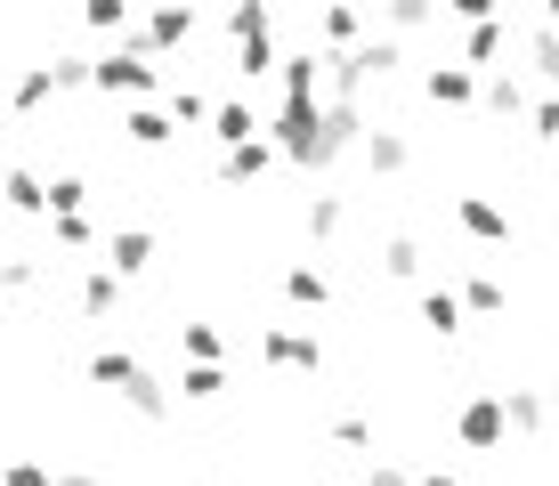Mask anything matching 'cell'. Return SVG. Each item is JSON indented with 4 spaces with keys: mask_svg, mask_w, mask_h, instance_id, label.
<instances>
[{
    "mask_svg": "<svg viewBox=\"0 0 559 486\" xmlns=\"http://www.w3.org/2000/svg\"><path fill=\"white\" fill-rule=\"evenodd\" d=\"M260 130H267V146H276L284 163H300V170H324V163H333V146H324V97H284Z\"/></svg>",
    "mask_w": 559,
    "mask_h": 486,
    "instance_id": "obj_1",
    "label": "cell"
},
{
    "mask_svg": "<svg viewBox=\"0 0 559 486\" xmlns=\"http://www.w3.org/2000/svg\"><path fill=\"white\" fill-rule=\"evenodd\" d=\"M90 90L130 97V106H154V97H163V66H146L139 49H106V57H90Z\"/></svg>",
    "mask_w": 559,
    "mask_h": 486,
    "instance_id": "obj_2",
    "label": "cell"
},
{
    "mask_svg": "<svg viewBox=\"0 0 559 486\" xmlns=\"http://www.w3.org/2000/svg\"><path fill=\"white\" fill-rule=\"evenodd\" d=\"M227 33H236V73H243V82L276 66V9L243 0V9H227Z\"/></svg>",
    "mask_w": 559,
    "mask_h": 486,
    "instance_id": "obj_3",
    "label": "cell"
},
{
    "mask_svg": "<svg viewBox=\"0 0 559 486\" xmlns=\"http://www.w3.org/2000/svg\"><path fill=\"white\" fill-rule=\"evenodd\" d=\"M503 389H471V398L454 405V446L462 454H495V446H503Z\"/></svg>",
    "mask_w": 559,
    "mask_h": 486,
    "instance_id": "obj_4",
    "label": "cell"
},
{
    "mask_svg": "<svg viewBox=\"0 0 559 486\" xmlns=\"http://www.w3.org/2000/svg\"><path fill=\"white\" fill-rule=\"evenodd\" d=\"M195 25H203L195 9H154L146 25H130V42H122V49H139L146 66H154V57H170V49H187V42H195Z\"/></svg>",
    "mask_w": 559,
    "mask_h": 486,
    "instance_id": "obj_5",
    "label": "cell"
},
{
    "mask_svg": "<svg viewBox=\"0 0 559 486\" xmlns=\"http://www.w3.org/2000/svg\"><path fill=\"white\" fill-rule=\"evenodd\" d=\"M260 357L284 365V374H317V365H324V341L300 333V324H267V333H260Z\"/></svg>",
    "mask_w": 559,
    "mask_h": 486,
    "instance_id": "obj_6",
    "label": "cell"
},
{
    "mask_svg": "<svg viewBox=\"0 0 559 486\" xmlns=\"http://www.w3.org/2000/svg\"><path fill=\"white\" fill-rule=\"evenodd\" d=\"M211 139H219V154H236V146H252L260 139V106L252 97H219V106H211Z\"/></svg>",
    "mask_w": 559,
    "mask_h": 486,
    "instance_id": "obj_7",
    "label": "cell"
},
{
    "mask_svg": "<svg viewBox=\"0 0 559 486\" xmlns=\"http://www.w3.org/2000/svg\"><path fill=\"white\" fill-rule=\"evenodd\" d=\"M276 73H284V97H317V90H324V73H333V57H324L317 42H300V49H284V57H276Z\"/></svg>",
    "mask_w": 559,
    "mask_h": 486,
    "instance_id": "obj_8",
    "label": "cell"
},
{
    "mask_svg": "<svg viewBox=\"0 0 559 486\" xmlns=\"http://www.w3.org/2000/svg\"><path fill=\"white\" fill-rule=\"evenodd\" d=\"M454 220H462V236H478V244H511V211L495 203V194H462Z\"/></svg>",
    "mask_w": 559,
    "mask_h": 486,
    "instance_id": "obj_9",
    "label": "cell"
},
{
    "mask_svg": "<svg viewBox=\"0 0 559 486\" xmlns=\"http://www.w3.org/2000/svg\"><path fill=\"white\" fill-rule=\"evenodd\" d=\"M495 57H511V25H503V16H487V25L462 33V57H454V66H462V73L487 66V73H495Z\"/></svg>",
    "mask_w": 559,
    "mask_h": 486,
    "instance_id": "obj_10",
    "label": "cell"
},
{
    "mask_svg": "<svg viewBox=\"0 0 559 486\" xmlns=\"http://www.w3.org/2000/svg\"><path fill=\"white\" fill-rule=\"evenodd\" d=\"M106 268H114V276H146V268H154V227H114V244H106Z\"/></svg>",
    "mask_w": 559,
    "mask_h": 486,
    "instance_id": "obj_11",
    "label": "cell"
},
{
    "mask_svg": "<svg viewBox=\"0 0 559 486\" xmlns=\"http://www.w3.org/2000/svg\"><path fill=\"white\" fill-rule=\"evenodd\" d=\"M357 154H365V170H381V179H397V170L414 163L406 130H390V122H381V130H365V139H357Z\"/></svg>",
    "mask_w": 559,
    "mask_h": 486,
    "instance_id": "obj_12",
    "label": "cell"
},
{
    "mask_svg": "<svg viewBox=\"0 0 559 486\" xmlns=\"http://www.w3.org/2000/svg\"><path fill=\"white\" fill-rule=\"evenodd\" d=\"M0 203H9L16 220H49V179L41 170H9V179H0Z\"/></svg>",
    "mask_w": 559,
    "mask_h": 486,
    "instance_id": "obj_13",
    "label": "cell"
},
{
    "mask_svg": "<svg viewBox=\"0 0 559 486\" xmlns=\"http://www.w3.org/2000/svg\"><path fill=\"white\" fill-rule=\"evenodd\" d=\"M421 97H430V106H478V73L430 66V73H421Z\"/></svg>",
    "mask_w": 559,
    "mask_h": 486,
    "instance_id": "obj_14",
    "label": "cell"
},
{
    "mask_svg": "<svg viewBox=\"0 0 559 486\" xmlns=\"http://www.w3.org/2000/svg\"><path fill=\"white\" fill-rule=\"evenodd\" d=\"M139 374H146V365L130 357V348H114V341H106V348H90V381H98V389H114V398H122V389L139 381Z\"/></svg>",
    "mask_w": 559,
    "mask_h": 486,
    "instance_id": "obj_15",
    "label": "cell"
},
{
    "mask_svg": "<svg viewBox=\"0 0 559 486\" xmlns=\"http://www.w3.org/2000/svg\"><path fill=\"white\" fill-rule=\"evenodd\" d=\"M114 308H122V276H114V268L98 260V268L82 276V317H90V324H106Z\"/></svg>",
    "mask_w": 559,
    "mask_h": 486,
    "instance_id": "obj_16",
    "label": "cell"
},
{
    "mask_svg": "<svg viewBox=\"0 0 559 486\" xmlns=\"http://www.w3.org/2000/svg\"><path fill=\"white\" fill-rule=\"evenodd\" d=\"M267 170H276V146H267V139L236 146V154H219V179H227V187H243V179H267Z\"/></svg>",
    "mask_w": 559,
    "mask_h": 486,
    "instance_id": "obj_17",
    "label": "cell"
},
{
    "mask_svg": "<svg viewBox=\"0 0 559 486\" xmlns=\"http://www.w3.org/2000/svg\"><path fill=\"white\" fill-rule=\"evenodd\" d=\"M478 106H487V114H503V122H511V114H527V82H519V73H503V66H495L487 82H478Z\"/></svg>",
    "mask_w": 559,
    "mask_h": 486,
    "instance_id": "obj_18",
    "label": "cell"
},
{
    "mask_svg": "<svg viewBox=\"0 0 559 486\" xmlns=\"http://www.w3.org/2000/svg\"><path fill=\"white\" fill-rule=\"evenodd\" d=\"M503 422H511V430H544V422H551V398H535V389H503Z\"/></svg>",
    "mask_w": 559,
    "mask_h": 486,
    "instance_id": "obj_19",
    "label": "cell"
},
{
    "mask_svg": "<svg viewBox=\"0 0 559 486\" xmlns=\"http://www.w3.org/2000/svg\"><path fill=\"white\" fill-rule=\"evenodd\" d=\"M122 130H130V146H146V154H154V146H170V114H163V106H130V114H122Z\"/></svg>",
    "mask_w": 559,
    "mask_h": 486,
    "instance_id": "obj_20",
    "label": "cell"
},
{
    "mask_svg": "<svg viewBox=\"0 0 559 486\" xmlns=\"http://www.w3.org/2000/svg\"><path fill=\"white\" fill-rule=\"evenodd\" d=\"M122 405H130L139 422H170V389L154 381V374H139V381H130V389H122Z\"/></svg>",
    "mask_w": 559,
    "mask_h": 486,
    "instance_id": "obj_21",
    "label": "cell"
},
{
    "mask_svg": "<svg viewBox=\"0 0 559 486\" xmlns=\"http://www.w3.org/2000/svg\"><path fill=\"white\" fill-rule=\"evenodd\" d=\"M82 25H90V33H106V42L122 49V42H130V25H139V16H130L122 0H90V9H82Z\"/></svg>",
    "mask_w": 559,
    "mask_h": 486,
    "instance_id": "obj_22",
    "label": "cell"
},
{
    "mask_svg": "<svg viewBox=\"0 0 559 486\" xmlns=\"http://www.w3.org/2000/svg\"><path fill=\"white\" fill-rule=\"evenodd\" d=\"M421 324H430L438 341H447V333H462V300H454L447 284H430V292H421Z\"/></svg>",
    "mask_w": 559,
    "mask_h": 486,
    "instance_id": "obj_23",
    "label": "cell"
},
{
    "mask_svg": "<svg viewBox=\"0 0 559 486\" xmlns=\"http://www.w3.org/2000/svg\"><path fill=\"white\" fill-rule=\"evenodd\" d=\"M49 97H57V82H49V66H25V73H16V90H9V106H16V114H41Z\"/></svg>",
    "mask_w": 559,
    "mask_h": 486,
    "instance_id": "obj_24",
    "label": "cell"
},
{
    "mask_svg": "<svg viewBox=\"0 0 559 486\" xmlns=\"http://www.w3.org/2000/svg\"><path fill=\"white\" fill-rule=\"evenodd\" d=\"M284 300H300V308H324V300H333L324 268H284Z\"/></svg>",
    "mask_w": 559,
    "mask_h": 486,
    "instance_id": "obj_25",
    "label": "cell"
},
{
    "mask_svg": "<svg viewBox=\"0 0 559 486\" xmlns=\"http://www.w3.org/2000/svg\"><path fill=\"white\" fill-rule=\"evenodd\" d=\"M381 276L414 284V276H421V244H414V236H390V244H381Z\"/></svg>",
    "mask_w": 559,
    "mask_h": 486,
    "instance_id": "obj_26",
    "label": "cell"
},
{
    "mask_svg": "<svg viewBox=\"0 0 559 486\" xmlns=\"http://www.w3.org/2000/svg\"><path fill=\"white\" fill-rule=\"evenodd\" d=\"M179 398H187V405L227 398V374H219V365H187V374H179Z\"/></svg>",
    "mask_w": 559,
    "mask_h": 486,
    "instance_id": "obj_27",
    "label": "cell"
},
{
    "mask_svg": "<svg viewBox=\"0 0 559 486\" xmlns=\"http://www.w3.org/2000/svg\"><path fill=\"white\" fill-rule=\"evenodd\" d=\"M527 66L544 73V90H559V33H544V25L527 33Z\"/></svg>",
    "mask_w": 559,
    "mask_h": 486,
    "instance_id": "obj_28",
    "label": "cell"
},
{
    "mask_svg": "<svg viewBox=\"0 0 559 486\" xmlns=\"http://www.w3.org/2000/svg\"><path fill=\"white\" fill-rule=\"evenodd\" d=\"M163 114H179V122H211V97H203V90H179V82H163Z\"/></svg>",
    "mask_w": 559,
    "mask_h": 486,
    "instance_id": "obj_29",
    "label": "cell"
},
{
    "mask_svg": "<svg viewBox=\"0 0 559 486\" xmlns=\"http://www.w3.org/2000/svg\"><path fill=\"white\" fill-rule=\"evenodd\" d=\"M341 227H349V203H341V194H317V203H308V236H341Z\"/></svg>",
    "mask_w": 559,
    "mask_h": 486,
    "instance_id": "obj_30",
    "label": "cell"
},
{
    "mask_svg": "<svg viewBox=\"0 0 559 486\" xmlns=\"http://www.w3.org/2000/svg\"><path fill=\"white\" fill-rule=\"evenodd\" d=\"M0 486H57V471L41 454H16V462H0Z\"/></svg>",
    "mask_w": 559,
    "mask_h": 486,
    "instance_id": "obj_31",
    "label": "cell"
},
{
    "mask_svg": "<svg viewBox=\"0 0 559 486\" xmlns=\"http://www.w3.org/2000/svg\"><path fill=\"white\" fill-rule=\"evenodd\" d=\"M462 308H471V317H495V308H503V284H495V276H471V284H462Z\"/></svg>",
    "mask_w": 559,
    "mask_h": 486,
    "instance_id": "obj_32",
    "label": "cell"
},
{
    "mask_svg": "<svg viewBox=\"0 0 559 486\" xmlns=\"http://www.w3.org/2000/svg\"><path fill=\"white\" fill-rule=\"evenodd\" d=\"M179 341H187V357H195V365H219V357H227V341L211 333V324H187Z\"/></svg>",
    "mask_w": 559,
    "mask_h": 486,
    "instance_id": "obj_33",
    "label": "cell"
},
{
    "mask_svg": "<svg viewBox=\"0 0 559 486\" xmlns=\"http://www.w3.org/2000/svg\"><path fill=\"white\" fill-rule=\"evenodd\" d=\"M527 130H535V139H559V90H544V97H535V106H527Z\"/></svg>",
    "mask_w": 559,
    "mask_h": 486,
    "instance_id": "obj_34",
    "label": "cell"
},
{
    "mask_svg": "<svg viewBox=\"0 0 559 486\" xmlns=\"http://www.w3.org/2000/svg\"><path fill=\"white\" fill-rule=\"evenodd\" d=\"M49 82H57V90H90V57H73V49L49 57Z\"/></svg>",
    "mask_w": 559,
    "mask_h": 486,
    "instance_id": "obj_35",
    "label": "cell"
},
{
    "mask_svg": "<svg viewBox=\"0 0 559 486\" xmlns=\"http://www.w3.org/2000/svg\"><path fill=\"white\" fill-rule=\"evenodd\" d=\"M333 446H349V454H365V446H373V422H365V414H341V422H333Z\"/></svg>",
    "mask_w": 559,
    "mask_h": 486,
    "instance_id": "obj_36",
    "label": "cell"
},
{
    "mask_svg": "<svg viewBox=\"0 0 559 486\" xmlns=\"http://www.w3.org/2000/svg\"><path fill=\"white\" fill-rule=\"evenodd\" d=\"M49 236L66 251H90V244H98V227H90V220H49Z\"/></svg>",
    "mask_w": 559,
    "mask_h": 486,
    "instance_id": "obj_37",
    "label": "cell"
},
{
    "mask_svg": "<svg viewBox=\"0 0 559 486\" xmlns=\"http://www.w3.org/2000/svg\"><path fill=\"white\" fill-rule=\"evenodd\" d=\"M381 25H390V33H421V25H430V9H421V0H397Z\"/></svg>",
    "mask_w": 559,
    "mask_h": 486,
    "instance_id": "obj_38",
    "label": "cell"
},
{
    "mask_svg": "<svg viewBox=\"0 0 559 486\" xmlns=\"http://www.w3.org/2000/svg\"><path fill=\"white\" fill-rule=\"evenodd\" d=\"M365 486H414L406 462H365Z\"/></svg>",
    "mask_w": 559,
    "mask_h": 486,
    "instance_id": "obj_39",
    "label": "cell"
},
{
    "mask_svg": "<svg viewBox=\"0 0 559 486\" xmlns=\"http://www.w3.org/2000/svg\"><path fill=\"white\" fill-rule=\"evenodd\" d=\"M57 486H98V478H90V471H57Z\"/></svg>",
    "mask_w": 559,
    "mask_h": 486,
    "instance_id": "obj_40",
    "label": "cell"
},
{
    "mask_svg": "<svg viewBox=\"0 0 559 486\" xmlns=\"http://www.w3.org/2000/svg\"><path fill=\"white\" fill-rule=\"evenodd\" d=\"M414 486H454V478H447V471H430V478H414Z\"/></svg>",
    "mask_w": 559,
    "mask_h": 486,
    "instance_id": "obj_41",
    "label": "cell"
},
{
    "mask_svg": "<svg viewBox=\"0 0 559 486\" xmlns=\"http://www.w3.org/2000/svg\"><path fill=\"white\" fill-rule=\"evenodd\" d=\"M0 292H9V260H0Z\"/></svg>",
    "mask_w": 559,
    "mask_h": 486,
    "instance_id": "obj_42",
    "label": "cell"
},
{
    "mask_svg": "<svg viewBox=\"0 0 559 486\" xmlns=\"http://www.w3.org/2000/svg\"><path fill=\"white\" fill-rule=\"evenodd\" d=\"M551 405H559V381H551Z\"/></svg>",
    "mask_w": 559,
    "mask_h": 486,
    "instance_id": "obj_43",
    "label": "cell"
}]
</instances>
